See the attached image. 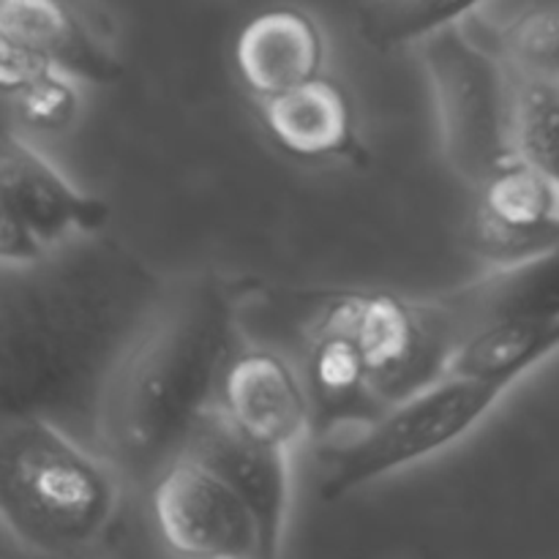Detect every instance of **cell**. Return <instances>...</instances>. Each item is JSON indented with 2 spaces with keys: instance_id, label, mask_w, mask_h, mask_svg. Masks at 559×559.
I'll list each match as a JSON object with an SVG mask.
<instances>
[{
  "instance_id": "9a60e30c",
  "label": "cell",
  "mask_w": 559,
  "mask_h": 559,
  "mask_svg": "<svg viewBox=\"0 0 559 559\" xmlns=\"http://www.w3.org/2000/svg\"><path fill=\"white\" fill-rule=\"evenodd\" d=\"M0 38L20 44L80 82L112 85L123 76L120 60L66 0H0Z\"/></svg>"
},
{
  "instance_id": "44dd1931",
  "label": "cell",
  "mask_w": 559,
  "mask_h": 559,
  "mask_svg": "<svg viewBox=\"0 0 559 559\" xmlns=\"http://www.w3.org/2000/svg\"><path fill=\"white\" fill-rule=\"evenodd\" d=\"M9 109L16 120L38 131H63L80 112V93L74 76L58 69H44L14 93H5Z\"/></svg>"
},
{
  "instance_id": "3957f363",
  "label": "cell",
  "mask_w": 559,
  "mask_h": 559,
  "mask_svg": "<svg viewBox=\"0 0 559 559\" xmlns=\"http://www.w3.org/2000/svg\"><path fill=\"white\" fill-rule=\"evenodd\" d=\"M126 480L98 448L41 415L0 418V519L27 549L80 555L104 544Z\"/></svg>"
},
{
  "instance_id": "6da1fadb",
  "label": "cell",
  "mask_w": 559,
  "mask_h": 559,
  "mask_svg": "<svg viewBox=\"0 0 559 559\" xmlns=\"http://www.w3.org/2000/svg\"><path fill=\"white\" fill-rule=\"evenodd\" d=\"M0 273V415H41L102 451L109 391L173 284L104 233Z\"/></svg>"
},
{
  "instance_id": "52a82bcc",
  "label": "cell",
  "mask_w": 559,
  "mask_h": 559,
  "mask_svg": "<svg viewBox=\"0 0 559 559\" xmlns=\"http://www.w3.org/2000/svg\"><path fill=\"white\" fill-rule=\"evenodd\" d=\"M328 309L344 322L364 353L371 382L388 407L424 391L451 371L456 336L431 298L347 293Z\"/></svg>"
},
{
  "instance_id": "5bb4252c",
  "label": "cell",
  "mask_w": 559,
  "mask_h": 559,
  "mask_svg": "<svg viewBox=\"0 0 559 559\" xmlns=\"http://www.w3.org/2000/svg\"><path fill=\"white\" fill-rule=\"evenodd\" d=\"M325 38L306 11L293 5L260 11L251 16L235 41V66L262 102L322 74Z\"/></svg>"
},
{
  "instance_id": "4fadbf2b",
  "label": "cell",
  "mask_w": 559,
  "mask_h": 559,
  "mask_svg": "<svg viewBox=\"0 0 559 559\" xmlns=\"http://www.w3.org/2000/svg\"><path fill=\"white\" fill-rule=\"evenodd\" d=\"M304 380L314 413V435L325 437L338 426L364 429L391 409L371 382L358 342L331 309H325L309 338Z\"/></svg>"
},
{
  "instance_id": "e0dca14e",
  "label": "cell",
  "mask_w": 559,
  "mask_h": 559,
  "mask_svg": "<svg viewBox=\"0 0 559 559\" xmlns=\"http://www.w3.org/2000/svg\"><path fill=\"white\" fill-rule=\"evenodd\" d=\"M559 349V320H506L469 333L456 347L451 371L519 382Z\"/></svg>"
},
{
  "instance_id": "8992f818",
  "label": "cell",
  "mask_w": 559,
  "mask_h": 559,
  "mask_svg": "<svg viewBox=\"0 0 559 559\" xmlns=\"http://www.w3.org/2000/svg\"><path fill=\"white\" fill-rule=\"evenodd\" d=\"M109 205L76 189L11 126L0 140V265H31L82 235L104 233Z\"/></svg>"
},
{
  "instance_id": "7c38bea8",
  "label": "cell",
  "mask_w": 559,
  "mask_h": 559,
  "mask_svg": "<svg viewBox=\"0 0 559 559\" xmlns=\"http://www.w3.org/2000/svg\"><path fill=\"white\" fill-rule=\"evenodd\" d=\"M456 347L486 325L506 320H559V243L508 260L497 271L435 295Z\"/></svg>"
},
{
  "instance_id": "ac0fdd59",
  "label": "cell",
  "mask_w": 559,
  "mask_h": 559,
  "mask_svg": "<svg viewBox=\"0 0 559 559\" xmlns=\"http://www.w3.org/2000/svg\"><path fill=\"white\" fill-rule=\"evenodd\" d=\"M484 3L486 0H364L358 9V33L369 47L396 49L459 25Z\"/></svg>"
},
{
  "instance_id": "5b68a950",
  "label": "cell",
  "mask_w": 559,
  "mask_h": 559,
  "mask_svg": "<svg viewBox=\"0 0 559 559\" xmlns=\"http://www.w3.org/2000/svg\"><path fill=\"white\" fill-rule=\"evenodd\" d=\"M420 44L445 158L464 183L478 189L516 156L511 71L497 47H484L459 25Z\"/></svg>"
},
{
  "instance_id": "ba28073f",
  "label": "cell",
  "mask_w": 559,
  "mask_h": 559,
  "mask_svg": "<svg viewBox=\"0 0 559 559\" xmlns=\"http://www.w3.org/2000/svg\"><path fill=\"white\" fill-rule=\"evenodd\" d=\"M153 522L169 551L197 559H262L260 527L238 491L180 456L151 486Z\"/></svg>"
},
{
  "instance_id": "9c48e42d",
  "label": "cell",
  "mask_w": 559,
  "mask_h": 559,
  "mask_svg": "<svg viewBox=\"0 0 559 559\" xmlns=\"http://www.w3.org/2000/svg\"><path fill=\"white\" fill-rule=\"evenodd\" d=\"M289 453L293 451L246 435L222 413L218 404L202 415L183 453L213 469L249 506L260 527L262 559L282 555L284 535H287L289 500H293Z\"/></svg>"
},
{
  "instance_id": "7a4b0ae2",
  "label": "cell",
  "mask_w": 559,
  "mask_h": 559,
  "mask_svg": "<svg viewBox=\"0 0 559 559\" xmlns=\"http://www.w3.org/2000/svg\"><path fill=\"white\" fill-rule=\"evenodd\" d=\"M235 304L216 273L173 284L167 304L120 369L102 420V453L126 484L153 480L186 453L216 404L233 358Z\"/></svg>"
},
{
  "instance_id": "2e32d148",
  "label": "cell",
  "mask_w": 559,
  "mask_h": 559,
  "mask_svg": "<svg viewBox=\"0 0 559 559\" xmlns=\"http://www.w3.org/2000/svg\"><path fill=\"white\" fill-rule=\"evenodd\" d=\"M265 126L276 145L306 162L349 156L355 151L353 104L342 82L314 76L293 91L262 102Z\"/></svg>"
},
{
  "instance_id": "8fae6325",
  "label": "cell",
  "mask_w": 559,
  "mask_h": 559,
  "mask_svg": "<svg viewBox=\"0 0 559 559\" xmlns=\"http://www.w3.org/2000/svg\"><path fill=\"white\" fill-rule=\"evenodd\" d=\"M475 229L495 257L519 260L559 243V183L513 156L478 186Z\"/></svg>"
},
{
  "instance_id": "277c9868",
  "label": "cell",
  "mask_w": 559,
  "mask_h": 559,
  "mask_svg": "<svg viewBox=\"0 0 559 559\" xmlns=\"http://www.w3.org/2000/svg\"><path fill=\"white\" fill-rule=\"evenodd\" d=\"M513 385V380L448 371L424 391L393 404L347 445L336 448L325 462L320 497L336 502L456 445L480 426Z\"/></svg>"
},
{
  "instance_id": "d6986e66",
  "label": "cell",
  "mask_w": 559,
  "mask_h": 559,
  "mask_svg": "<svg viewBox=\"0 0 559 559\" xmlns=\"http://www.w3.org/2000/svg\"><path fill=\"white\" fill-rule=\"evenodd\" d=\"M511 80L516 156L527 158L559 183V80L513 71Z\"/></svg>"
},
{
  "instance_id": "30bf717a",
  "label": "cell",
  "mask_w": 559,
  "mask_h": 559,
  "mask_svg": "<svg viewBox=\"0 0 559 559\" xmlns=\"http://www.w3.org/2000/svg\"><path fill=\"white\" fill-rule=\"evenodd\" d=\"M216 404L246 435L284 451H295L306 437L314 435V413L304 374L271 349L233 355Z\"/></svg>"
},
{
  "instance_id": "ffe728a7",
  "label": "cell",
  "mask_w": 559,
  "mask_h": 559,
  "mask_svg": "<svg viewBox=\"0 0 559 559\" xmlns=\"http://www.w3.org/2000/svg\"><path fill=\"white\" fill-rule=\"evenodd\" d=\"M497 52L513 74L559 80V9L538 5L497 33Z\"/></svg>"
}]
</instances>
